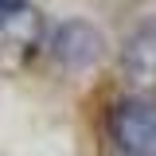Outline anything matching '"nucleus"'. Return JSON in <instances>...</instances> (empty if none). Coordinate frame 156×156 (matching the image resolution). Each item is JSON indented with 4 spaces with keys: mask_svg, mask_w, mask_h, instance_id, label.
<instances>
[{
    "mask_svg": "<svg viewBox=\"0 0 156 156\" xmlns=\"http://www.w3.org/2000/svg\"><path fill=\"white\" fill-rule=\"evenodd\" d=\"M109 136L125 156H156V105L140 98L117 101L109 113Z\"/></svg>",
    "mask_w": 156,
    "mask_h": 156,
    "instance_id": "f257e3e1",
    "label": "nucleus"
},
{
    "mask_svg": "<svg viewBox=\"0 0 156 156\" xmlns=\"http://www.w3.org/2000/svg\"><path fill=\"white\" fill-rule=\"evenodd\" d=\"M101 47H105L101 31H98L94 23H86V20H66V23H58L55 35H51V55L66 70L94 66L98 58H101Z\"/></svg>",
    "mask_w": 156,
    "mask_h": 156,
    "instance_id": "f03ea898",
    "label": "nucleus"
},
{
    "mask_svg": "<svg viewBox=\"0 0 156 156\" xmlns=\"http://www.w3.org/2000/svg\"><path fill=\"white\" fill-rule=\"evenodd\" d=\"M121 70L136 90H156V20L129 35L121 51Z\"/></svg>",
    "mask_w": 156,
    "mask_h": 156,
    "instance_id": "7ed1b4c3",
    "label": "nucleus"
},
{
    "mask_svg": "<svg viewBox=\"0 0 156 156\" xmlns=\"http://www.w3.org/2000/svg\"><path fill=\"white\" fill-rule=\"evenodd\" d=\"M4 4H12V0H0V8H4Z\"/></svg>",
    "mask_w": 156,
    "mask_h": 156,
    "instance_id": "20e7f679",
    "label": "nucleus"
}]
</instances>
